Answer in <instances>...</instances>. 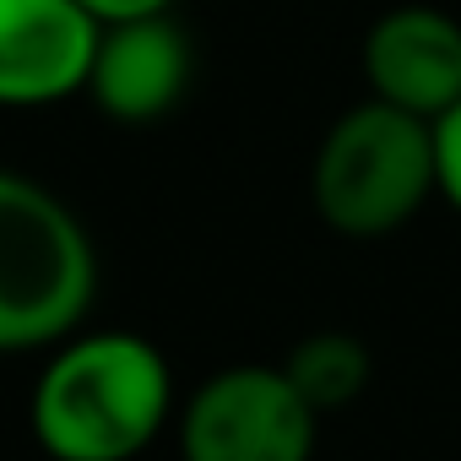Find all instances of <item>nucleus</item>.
I'll return each mask as SVG.
<instances>
[{
	"label": "nucleus",
	"mask_w": 461,
	"mask_h": 461,
	"mask_svg": "<svg viewBox=\"0 0 461 461\" xmlns=\"http://www.w3.org/2000/svg\"><path fill=\"white\" fill-rule=\"evenodd\" d=\"M179 391L158 342L141 331H77L50 348L28 423L50 461H136L174 423Z\"/></svg>",
	"instance_id": "1"
},
{
	"label": "nucleus",
	"mask_w": 461,
	"mask_h": 461,
	"mask_svg": "<svg viewBox=\"0 0 461 461\" xmlns=\"http://www.w3.org/2000/svg\"><path fill=\"white\" fill-rule=\"evenodd\" d=\"M98 304V245L77 206L23 168H0V358L50 353Z\"/></svg>",
	"instance_id": "2"
},
{
	"label": "nucleus",
	"mask_w": 461,
	"mask_h": 461,
	"mask_svg": "<svg viewBox=\"0 0 461 461\" xmlns=\"http://www.w3.org/2000/svg\"><path fill=\"white\" fill-rule=\"evenodd\" d=\"M439 195L434 120L364 98L331 120L310 163V201L342 240H385Z\"/></svg>",
	"instance_id": "3"
},
{
	"label": "nucleus",
	"mask_w": 461,
	"mask_h": 461,
	"mask_svg": "<svg viewBox=\"0 0 461 461\" xmlns=\"http://www.w3.org/2000/svg\"><path fill=\"white\" fill-rule=\"evenodd\" d=\"M321 412L283 364H228L174 412L179 461H310Z\"/></svg>",
	"instance_id": "4"
},
{
	"label": "nucleus",
	"mask_w": 461,
	"mask_h": 461,
	"mask_svg": "<svg viewBox=\"0 0 461 461\" xmlns=\"http://www.w3.org/2000/svg\"><path fill=\"white\" fill-rule=\"evenodd\" d=\"M98 33L82 0H0V109L33 114L87 93Z\"/></svg>",
	"instance_id": "5"
},
{
	"label": "nucleus",
	"mask_w": 461,
	"mask_h": 461,
	"mask_svg": "<svg viewBox=\"0 0 461 461\" xmlns=\"http://www.w3.org/2000/svg\"><path fill=\"white\" fill-rule=\"evenodd\" d=\"M190 82H195V44L168 12H158L109 23L98 33L82 98H93V109L114 125H152L185 104Z\"/></svg>",
	"instance_id": "6"
},
{
	"label": "nucleus",
	"mask_w": 461,
	"mask_h": 461,
	"mask_svg": "<svg viewBox=\"0 0 461 461\" xmlns=\"http://www.w3.org/2000/svg\"><path fill=\"white\" fill-rule=\"evenodd\" d=\"M369 98L418 120H439L461 104V23L439 6H391L364 33Z\"/></svg>",
	"instance_id": "7"
},
{
	"label": "nucleus",
	"mask_w": 461,
	"mask_h": 461,
	"mask_svg": "<svg viewBox=\"0 0 461 461\" xmlns=\"http://www.w3.org/2000/svg\"><path fill=\"white\" fill-rule=\"evenodd\" d=\"M283 369H288V380L299 385V396L321 418L353 407L369 391V380H375V358H369V348L353 331H310V337H299L288 348Z\"/></svg>",
	"instance_id": "8"
},
{
	"label": "nucleus",
	"mask_w": 461,
	"mask_h": 461,
	"mask_svg": "<svg viewBox=\"0 0 461 461\" xmlns=\"http://www.w3.org/2000/svg\"><path fill=\"white\" fill-rule=\"evenodd\" d=\"M434 163H439V195L450 212H461V104L434 120Z\"/></svg>",
	"instance_id": "9"
},
{
	"label": "nucleus",
	"mask_w": 461,
	"mask_h": 461,
	"mask_svg": "<svg viewBox=\"0 0 461 461\" xmlns=\"http://www.w3.org/2000/svg\"><path fill=\"white\" fill-rule=\"evenodd\" d=\"M82 6L109 28V23H131V17H158V12L174 6V0H82Z\"/></svg>",
	"instance_id": "10"
}]
</instances>
